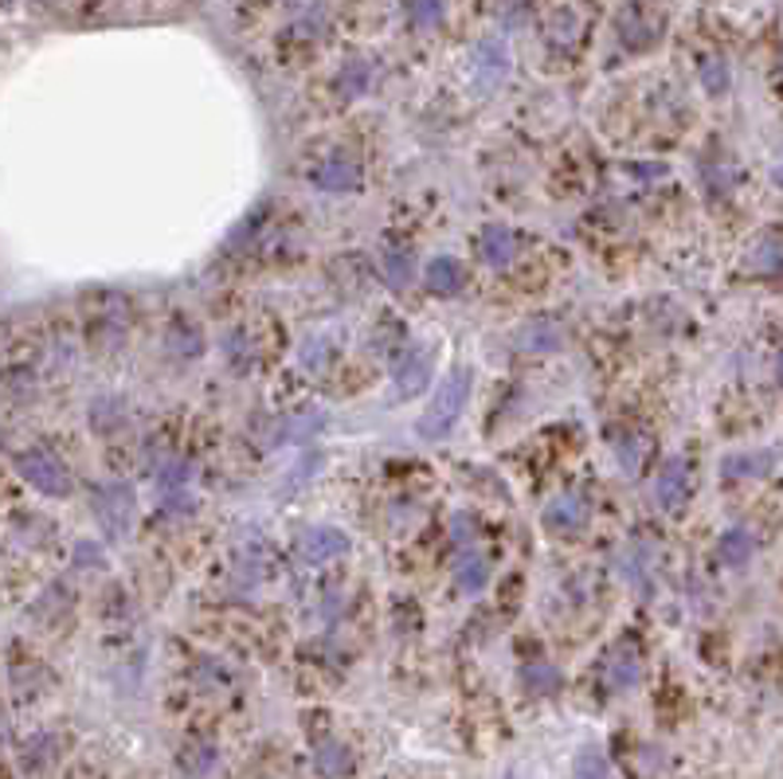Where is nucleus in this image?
I'll use <instances>...</instances> for the list:
<instances>
[{
  "label": "nucleus",
  "instance_id": "nucleus-1",
  "mask_svg": "<svg viewBox=\"0 0 783 779\" xmlns=\"http://www.w3.org/2000/svg\"><path fill=\"white\" fill-rule=\"evenodd\" d=\"M467 400H470V368L455 365L447 377L439 380L432 403H427V412L420 415V435H424V439H443V435H450V427L462 420Z\"/></svg>",
  "mask_w": 783,
  "mask_h": 779
},
{
  "label": "nucleus",
  "instance_id": "nucleus-2",
  "mask_svg": "<svg viewBox=\"0 0 783 779\" xmlns=\"http://www.w3.org/2000/svg\"><path fill=\"white\" fill-rule=\"evenodd\" d=\"M16 470L32 490H40L44 498H67L75 490L71 470H67L52 450H24L16 458Z\"/></svg>",
  "mask_w": 783,
  "mask_h": 779
},
{
  "label": "nucleus",
  "instance_id": "nucleus-3",
  "mask_svg": "<svg viewBox=\"0 0 783 779\" xmlns=\"http://www.w3.org/2000/svg\"><path fill=\"white\" fill-rule=\"evenodd\" d=\"M342 553H349V537L337 533V528H310L306 537L298 541V556L306 565H325V560H337Z\"/></svg>",
  "mask_w": 783,
  "mask_h": 779
},
{
  "label": "nucleus",
  "instance_id": "nucleus-4",
  "mask_svg": "<svg viewBox=\"0 0 783 779\" xmlns=\"http://www.w3.org/2000/svg\"><path fill=\"white\" fill-rule=\"evenodd\" d=\"M94 510H99L102 525H107L110 533H126V528L134 525V498H130L126 486H107V490L99 493Z\"/></svg>",
  "mask_w": 783,
  "mask_h": 779
},
{
  "label": "nucleus",
  "instance_id": "nucleus-5",
  "mask_svg": "<svg viewBox=\"0 0 783 779\" xmlns=\"http://www.w3.org/2000/svg\"><path fill=\"white\" fill-rule=\"evenodd\" d=\"M432 360H435V349H412L404 360L396 365V392L400 396H415L424 392L427 380H432Z\"/></svg>",
  "mask_w": 783,
  "mask_h": 779
},
{
  "label": "nucleus",
  "instance_id": "nucleus-6",
  "mask_svg": "<svg viewBox=\"0 0 783 779\" xmlns=\"http://www.w3.org/2000/svg\"><path fill=\"white\" fill-rule=\"evenodd\" d=\"M748 267L757 270V275H780L783 270V232L768 227L752 240L748 247Z\"/></svg>",
  "mask_w": 783,
  "mask_h": 779
},
{
  "label": "nucleus",
  "instance_id": "nucleus-7",
  "mask_svg": "<svg viewBox=\"0 0 783 779\" xmlns=\"http://www.w3.org/2000/svg\"><path fill=\"white\" fill-rule=\"evenodd\" d=\"M685 498H690V466H685V458H670L658 475V502L667 510H678Z\"/></svg>",
  "mask_w": 783,
  "mask_h": 779
},
{
  "label": "nucleus",
  "instance_id": "nucleus-8",
  "mask_svg": "<svg viewBox=\"0 0 783 779\" xmlns=\"http://www.w3.org/2000/svg\"><path fill=\"white\" fill-rule=\"evenodd\" d=\"M584 518H588V505L577 493H564V498H557V502L545 510V525H549L552 533H577V528L584 525Z\"/></svg>",
  "mask_w": 783,
  "mask_h": 779
},
{
  "label": "nucleus",
  "instance_id": "nucleus-9",
  "mask_svg": "<svg viewBox=\"0 0 783 779\" xmlns=\"http://www.w3.org/2000/svg\"><path fill=\"white\" fill-rule=\"evenodd\" d=\"M658 32H662V27H658L655 20H650L642 9H627V12H623V20H619V40L630 47V52H642V47H650V44L658 40Z\"/></svg>",
  "mask_w": 783,
  "mask_h": 779
},
{
  "label": "nucleus",
  "instance_id": "nucleus-10",
  "mask_svg": "<svg viewBox=\"0 0 783 779\" xmlns=\"http://www.w3.org/2000/svg\"><path fill=\"white\" fill-rule=\"evenodd\" d=\"M462 282H467V270H462L459 259H450V255H439V259L427 263V287H432L435 294H443V298L459 294Z\"/></svg>",
  "mask_w": 783,
  "mask_h": 779
},
{
  "label": "nucleus",
  "instance_id": "nucleus-11",
  "mask_svg": "<svg viewBox=\"0 0 783 779\" xmlns=\"http://www.w3.org/2000/svg\"><path fill=\"white\" fill-rule=\"evenodd\" d=\"M514 255H517V240H514V232H510V227L494 224V227H486V232H482V259H486L490 267H505V263L514 259Z\"/></svg>",
  "mask_w": 783,
  "mask_h": 779
},
{
  "label": "nucleus",
  "instance_id": "nucleus-12",
  "mask_svg": "<svg viewBox=\"0 0 783 779\" xmlns=\"http://www.w3.org/2000/svg\"><path fill=\"white\" fill-rule=\"evenodd\" d=\"M317 185L329 192H353L360 185V169L353 162H329L317 173Z\"/></svg>",
  "mask_w": 783,
  "mask_h": 779
},
{
  "label": "nucleus",
  "instance_id": "nucleus-13",
  "mask_svg": "<svg viewBox=\"0 0 783 779\" xmlns=\"http://www.w3.org/2000/svg\"><path fill=\"white\" fill-rule=\"evenodd\" d=\"M317 771H322V776H329V779L349 776V771H353L349 748H345V744H325V748H317Z\"/></svg>",
  "mask_w": 783,
  "mask_h": 779
},
{
  "label": "nucleus",
  "instance_id": "nucleus-14",
  "mask_svg": "<svg viewBox=\"0 0 783 779\" xmlns=\"http://www.w3.org/2000/svg\"><path fill=\"white\" fill-rule=\"evenodd\" d=\"M717 553L725 565H745L748 556H752V537H748V528H729V533L720 537Z\"/></svg>",
  "mask_w": 783,
  "mask_h": 779
},
{
  "label": "nucleus",
  "instance_id": "nucleus-15",
  "mask_svg": "<svg viewBox=\"0 0 783 779\" xmlns=\"http://www.w3.org/2000/svg\"><path fill=\"white\" fill-rule=\"evenodd\" d=\"M612 690H630L635 681H639V654H630V650H615V658H612Z\"/></svg>",
  "mask_w": 783,
  "mask_h": 779
},
{
  "label": "nucleus",
  "instance_id": "nucleus-16",
  "mask_svg": "<svg viewBox=\"0 0 783 779\" xmlns=\"http://www.w3.org/2000/svg\"><path fill=\"white\" fill-rule=\"evenodd\" d=\"M560 330L557 325H549V322H533L529 330H522V349H552V345H560Z\"/></svg>",
  "mask_w": 783,
  "mask_h": 779
},
{
  "label": "nucleus",
  "instance_id": "nucleus-17",
  "mask_svg": "<svg viewBox=\"0 0 783 779\" xmlns=\"http://www.w3.org/2000/svg\"><path fill=\"white\" fill-rule=\"evenodd\" d=\"M522 681H525V690L529 693H552L560 686V674L552 670V666H525V674H522Z\"/></svg>",
  "mask_w": 783,
  "mask_h": 779
},
{
  "label": "nucleus",
  "instance_id": "nucleus-18",
  "mask_svg": "<svg viewBox=\"0 0 783 779\" xmlns=\"http://www.w3.org/2000/svg\"><path fill=\"white\" fill-rule=\"evenodd\" d=\"M486 576H490V565L482 560V556H467V560L459 565L462 591H482V588H486Z\"/></svg>",
  "mask_w": 783,
  "mask_h": 779
},
{
  "label": "nucleus",
  "instance_id": "nucleus-19",
  "mask_svg": "<svg viewBox=\"0 0 783 779\" xmlns=\"http://www.w3.org/2000/svg\"><path fill=\"white\" fill-rule=\"evenodd\" d=\"M702 82L709 94H720V90L729 87V67H725V59H717V55H709L702 64Z\"/></svg>",
  "mask_w": 783,
  "mask_h": 779
},
{
  "label": "nucleus",
  "instance_id": "nucleus-20",
  "mask_svg": "<svg viewBox=\"0 0 783 779\" xmlns=\"http://www.w3.org/2000/svg\"><path fill=\"white\" fill-rule=\"evenodd\" d=\"M577 779H607V764L595 748H584L577 756Z\"/></svg>",
  "mask_w": 783,
  "mask_h": 779
},
{
  "label": "nucleus",
  "instance_id": "nucleus-21",
  "mask_svg": "<svg viewBox=\"0 0 783 779\" xmlns=\"http://www.w3.org/2000/svg\"><path fill=\"white\" fill-rule=\"evenodd\" d=\"M760 463H768V455H760V458H752V455H748V458H732V463L725 466V475H729V478H737V475H760V470H764Z\"/></svg>",
  "mask_w": 783,
  "mask_h": 779
},
{
  "label": "nucleus",
  "instance_id": "nucleus-22",
  "mask_svg": "<svg viewBox=\"0 0 783 779\" xmlns=\"http://www.w3.org/2000/svg\"><path fill=\"white\" fill-rule=\"evenodd\" d=\"M407 12H412V16L420 20V27H424V24H435V20L443 16L439 4H412V9H407Z\"/></svg>",
  "mask_w": 783,
  "mask_h": 779
},
{
  "label": "nucleus",
  "instance_id": "nucleus-23",
  "mask_svg": "<svg viewBox=\"0 0 783 779\" xmlns=\"http://www.w3.org/2000/svg\"><path fill=\"white\" fill-rule=\"evenodd\" d=\"M388 275H392V282H396V287H404L407 275H412V259H396V255H392V263H388Z\"/></svg>",
  "mask_w": 783,
  "mask_h": 779
},
{
  "label": "nucleus",
  "instance_id": "nucleus-24",
  "mask_svg": "<svg viewBox=\"0 0 783 779\" xmlns=\"http://www.w3.org/2000/svg\"><path fill=\"white\" fill-rule=\"evenodd\" d=\"M775 372H780V380H783V353H780V360H775Z\"/></svg>",
  "mask_w": 783,
  "mask_h": 779
}]
</instances>
